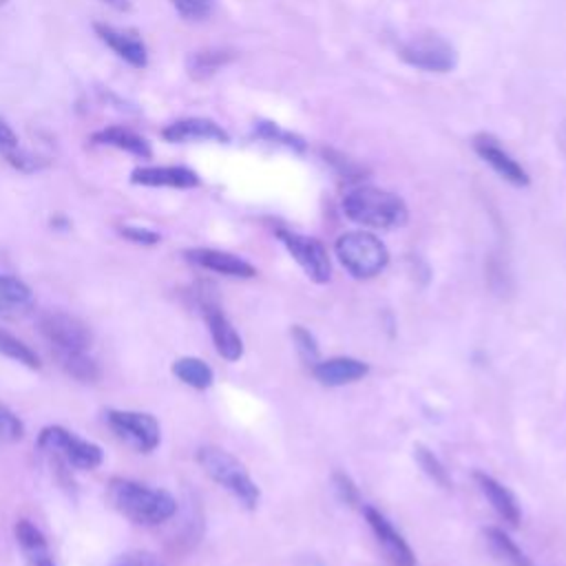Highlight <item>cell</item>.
<instances>
[{"mask_svg": "<svg viewBox=\"0 0 566 566\" xmlns=\"http://www.w3.org/2000/svg\"><path fill=\"white\" fill-rule=\"evenodd\" d=\"M416 460H418V464H420V469L436 482V484H440V486H444V489H449L451 486V480H449V473H447V469L442 467V462L433 455V451H429L427 447H422V444H416Z\"/></svg>", "mask_w": 566, "mask_h": 566, "instance_id": "27", "label": "cell"}, {"mask_svg": "<svg viewBox=\"0 0 566 566\" xmlns=\"http://www.w3.org/2000/svg\"><path fill=\"white\" fill-rule=\"evenodd\" d=\"M62 369L80 382H95L99 378L97 363L86 352H62L55 354Z\"/></svg>", "mask_w": 566, "mask_h": 566, "instance_id": "24", "label": "cell"}, {"mask_svg": "<svg viewBox=\"0 0 566 566\" xmlns=\"http://www.w3.org/2000/svg\"><path fill=\"white\" fill-rule=\"evenodd\" d=\"M91 139H93V144L113 146V148L126 150V153H130L139 159H150L153 157V150H150V144L146 142V137H142L135 130L124 128V126H108V128L95 130L91 135Z\"/></svg>", "mask_w": 566, "mask_h": 566, "instance_id": "20", "label": "cell"}, {"mask_svg": "<svg viewBox=\"0 0 566 566\" xmlns=\"http://www.w3.org/2000/svg\"><path fill=\"white\" fill-rule=\"evenodd\" d=\"M38 447L46 453H53L55 458L64 460L69 467L91 471L97 469L104 460V453L97 444L77 438L75 433L66 431L64 427H44L38 436Z\"/></svg>", "mask_w": 566, "mask_h": 566, "instance_id": "5", "label": "cell"}, {"mask_svg": "<svg viewBox=\"0 0 566 566\" xmlns=\"http://www.w3.org/2000/svg\"><path fill=\"white\" fill-rule=\"evenodd\" d=\"M197 462L208 478H212L217 484L230 491L245 509H254L259 504L261 491L256 482L232 453L219 447H201L197 451Z\"/></svg>", "mask_w": 566, "mask_h": 566, "instance_id": "3", "label": "cell"}, {"mask_svg": "<svg viewBox=\"0 0 566 566\" xmlns=\"http://www.w3.org/2000/svg\"><path fill=\"white\" fill-rule=\"evenodd\" d=\"M203 316H206V323H208V329H210V336H212V343H214L219 356L230 363L239 360L243 356V340L237 334V329L232 327V323L221 314L219 307L208 305V303L203 305Z\"/></svg>", "mask_w": 566, "mask_h": 566, "instance_id": "17", "label": "cell"}, {"mask_svg": "<svg viewBox=\"0 0 566 566\" xmlns=\"http://www.w3.org/2000/svg\"><path fill=\"white\" fill-rule=\"evenodd\" d=\"M93 29L97 38L130 66L144 69L148 64V49L135 29H122L106 22H95Z\"/></svg>", "mask_w": 566, "mask_h": 566, "instance_id": "10", "label": "cell"}, {"mask_svg": "<svg viewBox=\"0 0 566 566\" xmlns=\"http://www.w3.org/2000/svg\"><path fill=\"white\" fill-rule=\"evenodd\" d=\"M111 566H166V564L150 551H128V553H122Z\"/></svg>", "mask_w": 566, "mask_h": 566, "instance_id": "32", "label": "cell"}, {"mask_svg": "<svg viewBox=\"0 0 566 566\" xmlns=\"http://www.w3.org/2000/svg\"><path fill=\"white\" fill-rule=\"evenodd\" d=\"M106 422L117 438L142 453H148L159 444V422L150 413L111 409L106 411Z\"/></svg>", "mask_w": 566, "mask_h": 566, "instance_id": "9", "label": "cell"}, {"mask_svg": "<svg viewBox=\"0 0 566 566\" xmlns=\"http://www.w3.org/2000/svg\"><path fill=\"white\" fill-rule=\"evenodd\" d=\"M343 212L354 223L376 230H391L407 223L405 201L376 186H356L343 197Z\"/></svg>", "mask_w": 566, "mask_h": 566, "instance_id": "2", "label": "cell"}, {"mask_svg": "<svg viewBox=\"0 0 566 566\" xmlns=\"http://www.w3.org/2000/svg\"><path fill=\"white\" fill-rule=\"evenodd\" d=\"M279 241L285 245V250L292 254V259L301 265V270L314 281V283H327L332 276V263L327 256L325 245L314 239L305 237L285 228L276 230Z\"/></svg>", "mask_w": 566, "mask_h": 566, "instance_id": "8", "label": "cell"}, {"mask_svg": "<svg viewBox=\"0 0 566 566\" xmlns=\"http://www.w3.org/2000/svg\"><path fill=\"white\" fill-rule=\"evenodd\" d=\"M484 535V544L489 548V553L502 564V566H535L526 555L524 551L502 531V528H495V526H486L482 531Z\"/></svg>", "mask_w": 566, "mask_h": 566, "instance_id": "21", "label": "cell"}, {"mask_svg": "<svg viewBox=\"0 0 566 566\" xmlns=\"http://www.w3.org/2000/svg\"><path fill=\"white\" fill-rule=\"evenodd\" d=\"M332 484H334V491H336V495H338V500H340L343 504H347V506L358 504V489H356V484L349 480V475L336 471V473L332 475Z\"/></svg>", "mask_w": 566, "mask_h": 566, "instance_id": "33", "label": "cell"}, {"mask_svg": "<svg viewBox=\"0 0 566 566\" xmlns=\"http://www.w3.org/2000/svg\"><path fill=\"white\" fill-rule=\"evenodd\" d=\"M40 334L51 345L53 354L62 352H86L91 347V329L84 321L66 312H44L38 321Z\"/></svg>", "mask_w": 566, "mask_h": 566, "instance_id": "7", "label": "cell"}, {"mask_svg": "<svg viewBox=\"0 0 566 566\" xmlns=\"http://www.w3.org/2000/svg\"><path fill=\"white\" fill-rule=\"evenodd\" d=\"M15 146H18L15 130L0 117V153L9 150V148H15Z\"/></svg>", "mask_w": 566, "mask_h": 566, "instance_id": "35", "label": "cell"}, {"mask_svg": "<svg viewBox=\"0 0 566 566\" xmlns=\"http://www.w3.org/2000/svg\"><path fill=\"white\" fill-rule=\"evenodd\" d=\"M232 60H234V53L228 49H201L186 57V71L192 80L203 82L214 73H219Z\"/></svg>", "mask_w": 566, "mask_h": 566, "instance_id": "22", "label": "cell"}, {"mask_svg": "<svg viewBox=\"0 0 566 566\" xmlns=\"http://www.w3.org/2000/svg\"><path fill=\"white\" fill-rule=\"evenodd\" d=\"M2 155H4V159H7L13 168H18V170H22V172H33V170H40V168H44V166L49 164L44 157L33 155V153L20 148V144H18L15 148L2 150Z\"/></svg>", "mask_w": 566, "mask_h": 566, "instance_id": "28", "label": "cell"}, {"mask_svg": "<svg viewBox=\"0 0 566 566\" xmlns=\"http://www.w3.org/2000/svg\"><path fill=\"white\" fill-rule=\"evenodd\" d=\"M186 261L226 274V276H237V279H252L256 276V268L252 263H248L245 259L223 252V250H212V248H190L184 252Z\"/></svg>", "mask_w": 566, "mask_h": 566, "instance_id": "14", "label": "cell"}, {"mask_svg": "<svg viewBox=\"0 0 566 566\" xmlns=\"http://www.w3.org/2000/svg\"><path fill=\"white\" fill-rule=\"evenodd\" d=\"M398 55L405 64L427 73H449L458 64V53L449 40L436 33H420L407 40Z\"/></svg>", "mask_w": 566, "mask_h": 566, "instance_id": "6", "label": "cell"}, {"mask_svg": "<svg viewBox=\"0 0 566 566\" xmlns=\"http://www.w3.org/2000/svg\"><path fill=\"white\" fill-rule=\"evenodd\" d=\"M0 354L20 363V365H24V367H29V369H40L38 354L27 343H22L18 336H13L4 329H0Z\"/></svg>", "mask_w": 566, "mask_h": 566, "instance_id": "25", "label": "cell"}, {"mask_svg": "<svg viewBox=\"0 0 566 566\" xmlns=\"http://www.w3.org/2000/svg\"><path fill=\"white\" fill-rule=\"evenodd\" d=\"M106 497L124 517L137 522V524H161L170 520L177 511L175 497L164 489H148L146 484L126 480V478H113L106 489Z\"/></svg>", "mask_w": 566, "mask_h": 566, "instance_id": "1", "label": "cell"}, {"mask_svg": "<svg viewBox=\"0 0 566 566\" xmlns=\"http://www.w3.org/2000/svg\"><path fill=\"white\" fill-rule=\"evenodd\" d=\"M119 234L133 243H142V245H155L159 241V234L150 228H139V226H122Z\"/></svg>", "mask_w": 566, "mask_h": 566, "instance_id": "34", "label": "cell"}, {"mask_svg": "<svg viewBox=\"0 0 566 566\" xmlns=\"http://www.w3.org/2000/svg\"><path fill=\"white\" fill-rule=\"evenodd\" d=\"M102 2H106L108 7H113V9H117V11L130 9V0H102Z\"/></svg>", "mask_w": 566, "mask_h": 566, "instance_id": "36", "label": "cell"}, {"mask_svg": "<svg viewBox=\"0 0 566 566\" xmlns=\"http://www.w3.org/2000/svg\"><path fill=\"white\" fill-rule=\"evenodd\" d=\"M363 513H365V520H367L369 528L374 531L378 544L385 548V553L391 557V562L398 566H413L416 564L413 551L409 548L405 537L391 526V522L374 506H363Z\"/></svg>", "mask_w": 566, "mask_h": 566, "instance_id": "12", "label": "cell"}, {"mask_svg": "<svg viewBox=\"0 0 566 566\" xmlns=\"http://www.w3.org/2000/svg\"><path fill=\"white\" fill-rule=\"evenodd\" d=\"M473 150L480 159H484L502 179H506L513 186H528V172L497 144L491 135H475L473 137Z\"/></svg>", "mask_w": 566, "mask_h": 566, "instance_id": "11", "label": "cell"}, {"mask_svg": "<svg viewBox=\"0 0 566 566\" xmlns=\"http://www.w3.org/2000/svg\"><path fill=\"white\" fill-rule=\"evenodd\" d=\"M254 135L256 137H261V139H265V142H276V144H283V146H287V148H292V150H305V142H303V137H298V135H294V133H290V130H283V128H279L276 124H272V122H259L256 126H254Z\"/></svg>", "mask_w": 566, "mask_h": 566, "instance_id": "26", "label": "cell"}, {"mask_svg": "<svg viewBox=\"0 0 566 566\" xmlns=\"http://www.w3.org/2000/svg\"><path fill=\"white\" fill-rule=\"evenodd\" d=\"M170 2H172L175 11L188 22L206 20L214 7V0H170Z\"/></svg>", "mask_w": 566, "mask_h": 566, "instance_id": "29", "label": "cell"}, {"mask_svg": "<svg viewBox=\"0 0 566 566\" xmlns=\"http://www.w3.org/2000/svg\"><path fill=\"white\" fill-rule=\"evenodd\" d=\"M130 184L150 188H195L199 175L186 166H139L130 172Z\"/></svg>", "mask_w": 566, "mask_h": 566, "instance_id": "15", "label": "cell"}, {"mask_svg": "<svg viewBox=\"0 0 566 566\" xmlns=\"http://www.w3.org/2000/svg\"><path fill=\"white\" fill-rule=\"evenodd\" d=\"M172 374L186 382L188 387L192 389H208L214 380L212 376V369L208 367V363H203L201 358H195V356H184V358H177L172 363Z\"/></svg>", "mask_w": 566, "mask_h": 566, "instance_id": "23", "label": "cell"}, {"mask_svg": "<svg viewBox=\"0 0 566 566\" xmlns=\"http://www.w3.org/2000/svg\"><path fill=\"white\" fill-rule=\"evenodd\" d=\"M475 482L482 491V495L489 500V504L493 506V511L509 524V526H517L520 524V504L515 500V495L504 486L500 484L495 478L486 475V473H475Z\"/></svg>", "mask_w": 566, "mask_h": 566, "instance_id": "18", "label": "cell"}, {"mask_svg": "<svg viewBox=\"0 0 566 566\" xmlns=\"http://www.w3.org/2000/svg\"><path fill=\"white\" fill-rule=\"evenodd\" d=\"M161 137L172 144H186V142H219L228 144L230 135L226 128H221L217 122L208 117H184L172 124H168L161 130Z\"/></svg>", "mask_w": 566, "mask_h": 566, "instance_id": "13", "label": "cell"}, {"mask_svg": "<svg viewBox=\"0 0 566 566\" xmlns=\"http://www.w3.org/2000/svg\"><path fill=\"white\" fill-rule=\"evenodd\" d=\"M7 2H9V0H0V7H2V4H7Z\"/></svg>", "mask_w": 566, "mask_h": 566, "instance_id": "37", "label": "cell"}, {"mask_svg": "<svg viewBox=\"0 0 566 566\" xmlns=\"http://www.w3.org/2000/svg\"><path fill=\"white\" fill-rule=\"evenodd\" d=\"M334 252L340 265L356 279H371L389 263V252L385 243L376 234L365 230L340 234L334 243Z\"/></svg>", "mask_w": 566, "mask_h": 566, "instance_id": "4", "label": "cell"}, {"mask_svg": "<svg viewBox=\"0 0 566 566\" xmlns=\"http://www.w3.org/2000/svg\"><path fill=\"white\" fill-rule=\"evenodd\" d=\"M24 436L22 420L0 402V442H18Z\"/></svg>", "mask_w": 566, "mask_h": 566, "instance_id": "30", "label": "cell"}, {"mask_svg": "<svg viewBox=\"0 0 566 566\" xmlns=\"http://www.w3.org/2000/svg\"><path fill=\"white\" fill-rule=\"evenodd\" d=\"M292 340L296 343V349H298V354L307 360V363H316L318 360V347H316V340H314V336L305 329V327H301V325H294L292 327Z\"/></svg>", "mask_w": 566, "mask_h": 566, "instance_id": "31", "label": "cell"}, {"mask_svg": "<svg viewBox=\"0 0 566 566\" xmlns=\"http://www.w3.org/2000/svg\"><path fill=\"white\" fill-rule=\"evenodd\" d=\"M367 371H369L367 363L352 358V356H336V358H327V360H316L312 365L314 378L327 387H340V385L356 382L363 376H367Z\"/></svg>", "mask_w": 566, "mask_h": 566, "instance_id": "16", "label": "cell"}, {"mask_svg": "<svg viewBox=\"0 0 566 566\" xmlns=\"http://www.w3.org/2000/svg\"><path fill=\"white\" fill-rule=\"evenodd\" d=\"M33 307V292L15 276L0 274V318H18Z\"/></svg>", "mask_w": 566, "mask_h": 566, "instance_id": "19", "label": "cell"}]
</instances>
